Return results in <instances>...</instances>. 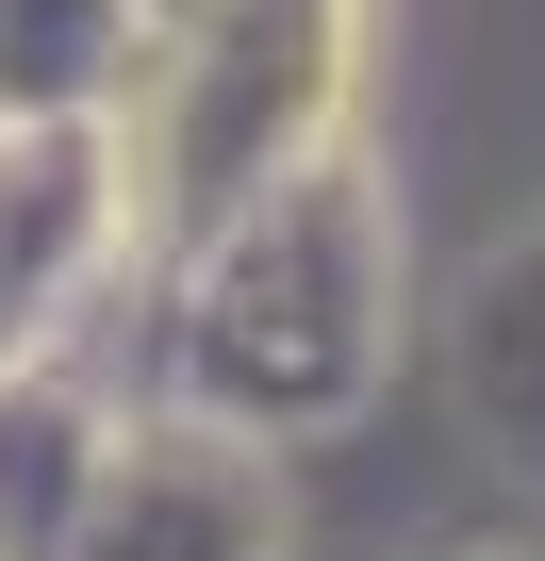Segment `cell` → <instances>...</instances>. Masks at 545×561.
Segmentation results:
<instances>
[{"mask_svg": "<svg viewBox=\"0 0 545 561\" xmlns=\"http://www.w3.org/2000/svg\"><path fill=\"white\" fill-rule=\"evenodd\" d=\"M149 280H166V397L248 446H331L413 364V215H397L381 133H331Z\"/></svg>", "mask_w": 545, "mask_h": 561, "instance_id": "cell-1", "label": "cell"}, {"mask_svg": "<svg viewBox=\"0 0 545 561\" xmlns=\"http://www.w3.org/2000/svg\"><path fill=\"white\" fill-rule=\"evenodd\" d=\"M364 18L381 0H149V50L116 100L133 149V248H198L231 198L364 133Z\"/></svg>", "mask_w": 545, "mask_h": 561, "instance_id": "cell-2", "label": "cell"}, {"mask_svg": "<svg viewBox=\"0 0 545 561\" xmlns=\"http://www.w3.org/2000/svg\"><path fill=\"white\" fill-rule=\"evenodd\" d=\"M116 280H149L116 116H0V364L83 347Z\"/></svg>", "mask_w": 545, "mask_h": 561, "instance_id": "cell-3", "label": "cell"}, {"mask_svg": "<svg viewBox=\"0 0 545 561\" xmlns=\"http://www.w3.org/2000/svg\"><path fill=\"white\" fill-rule=\"evenodd\" d=\"M50 561H298V495H282V446H248L182 397L116 413L100 462H83V512Z\"/></svg>", "mask_w": 545, "mask_h": 561, "instance_id": "cell-4", "label": "cell"}, {"mask_svg": "<svg viewBox=\"0 0 545 561\" xmlns=\"http://www.w3.org/2000/svg\"><path fill=\"white\" fill-rule=\"evenodd\" d=\"M446 397H463V430H479L512 479H545V231H512V248L463 280V314H446Z\"/></svg>", "mask_w": 545, "mask_h": 561, "instance_id": "cell-5", "label": "cell"}, {"mask_svg": "<svg viewBox=\"0 0 545 561\" xmlns=\"http://www.w3.org/2000/svg\"><path fill=\"white\" fill-rule=\"evenodd\" d=\"M100 430H116V397H100V364H83V347L0 364V561H50V545H67Z\"/></svg>", "mask_w": 545, "mask_h": 561, "instance_id": "cell-6", "label": "cell"}, {"mask_svg": "<svg viewBox=\"0 0 545 561\" xmlns=\"http://www.w3.org/2000/svg\"><path fill=\"white\" fill-rule=\"evenodd\" d=\"M149 0H0V116H116Z\"/></svg>", "mask_w": 545, "mask_h": 561, "instance_id": "cell-7", "label": "cell"}]
</instances>
